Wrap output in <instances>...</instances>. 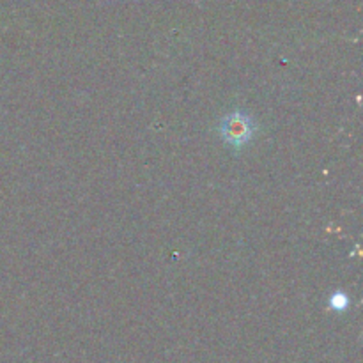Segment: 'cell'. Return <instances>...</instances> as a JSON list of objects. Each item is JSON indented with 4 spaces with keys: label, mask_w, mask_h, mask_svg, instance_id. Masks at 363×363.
<instances>
[{
    "label": "cell",
    "mask_w": 363,
    "mask_h": 363,
    "mask_svg": "<svg viewBox=\"0 0 363 363\" xmlns=\"http://www.w3.org/2000/svg\"><path fill=\"white\" fill-rule=\"evenodd\" d=\"M254 131L255 126L252 119L241 112L229 113L222 121V137L225 138V142L236 145V147L247 144L252 135H254Z\"/></svg>",
    "instance_id": "cell-1"
}]
</instances>
